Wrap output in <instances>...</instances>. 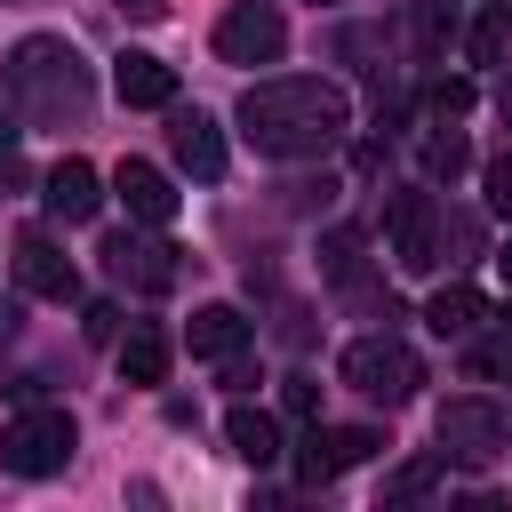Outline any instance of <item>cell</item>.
<instances>
[{
    "label": "cell",
    "instance_id": "6da1fadb",
    "mask_svg": "<svg viewBox=\"0 0 512 512\" xmlns=\"http://www.w3.org/2000/svg\"><path fill=\"white\" fill-rule=\"evenodd\" d=\"M352 128V96L336 80H256L240 96V136L264 160H320Z\"/></svg>",
    "mask_w": 512,
    "mask_h": 512
},
{
    "label": "cell",
    "instance_id": "7a4b0ae2",
    "mask_svg": "<svg viewBox=\"0 0 512 512\" xmlns=\"http://www.w3.org/2000/svg\"><path fill=\"white\" fill-rule=\"evenodd\" d=\"M0 80H8V104H16L24 120H40V128H80V120H88V96H96L80 48L56 40V32L16 40L8 64H0Z\"/></svg>",
    "mask_w": 512,
    "mask_h": 512
},
{
    "label": "cell",
    "instance_id": "3957f363",
    "mask_svg": "<svg viewBox=\"0 0 512 512\" xmlns=\"http://www.w3.org/2000/svg\"><path fill=\"white\" fill-rule=\"evenodd\" d=\"M72 440H80V432H72V416L32 400V408L0 432V464H8L16 480H56V472L72 464Z\"/></svg>",
    "mask_w": 512,
    "mask_h": 512
},
{
    "label": "cell",
    "instance_id": "277c9868",
    "mask_svg": "<svg viewBox=\"0 0 512 512\" xmlns=\"http://www.w3.org/2000/svg\"><path fill=\"white\" fill-rule=\"evenodd\" d=\"M336 376H344L360 400H384V408H400V400L424 384V368H416V352H408L400 336H360V344H344Z\"/></svg>",
    "mask_w": 512,
    "mask_h": 512
},
{
    "label": "cell",
    "instance_id": "5b68a950",
    "mask_svg": "<svg viewBox=\"0 0 512 512\" xmlns=\"http://www.w3.org/2000/svg\"><path fill=\"white\" fill-rule=\"evenodd\" d=\"M432 440H440V456H456V464H496L504 440H512V416H504L496 400H480V392H456V400H440Z\"/></svg>",
    "mask_w": 512,
    "mask_h": 512
},
{
    "label": "cell",
    "instance_id": "8992f818",
    "mask_svg": "<svg viewBox=\"0 0 512 512\" xmlns=\"http://www.w3.org/2000/svg\"><path fill=\"white\" fill-rule=\"evenodd\" d=\"M280 48H288V16L272 0H232L216 16V56L224 64H280Z\"/></svg>",
    "mask_w": 512,
    "mask_h": 512
},
{
    "label": "cell",
    "instance_id": "52a82bcc",
    "mask_svg": "<svg viewBox=\"0 0 512 512\" xmlns=\"http://www.w3.org/2000/svg\"><path fill=\"white\" fill-rule=\"evenodd\" d=\"M384 240H392V264H400V272H432V264H440V200H432L424 184L392 192Z\"/></svg>",
    "mask_w": 512,
    "mask_h": 512
},
{
    "label": "cell",
    "instance_id": "ba28073f",
    "mask_svg": "<svg viewBox=\"0 0 512 512\" xmlns=\"http://www.w3.org/2000/svg\"><path fill=\"white\" fill-rule=\"evenodd\" d=\"M376 448H384V432H368V424H312L304 448H296V480H304V488H328L336 472L368 464Z\"/></svg>",
    "mask_w": 512,
    "mask_h": 512
},
{
    "label": "cell",
    "instance_id": "9c48e42d",
    "mask_svg": "<svg viewBox=\"0 0 512 512\" xmlns=\"http://www.w3.org/2000/svg\"><path fill=\"white\" fill-rule=\"evenodd\" d=\"M104 264H112V280L136 288V296H168L176 272H184L168 240H136V232H112V240H104Z\"/></svg>",
    "mask_w": 512,
    "mask_h": 512
},
{
    "label": "cell",
    "instance_id": "30bf717a",
    "mask_svg": "<svg viewBox=\"0 0 512 512\" xmlns=\"http://www.w3.org/2000/svg\"><path fill=\"white\" fill-rule=\"evenodd\" d=\"M8 264H16V288H24V296H48V304H64V296L80 288V272H72V256H64V248H56L48 232H24Z\"/></svg>",
    "mask_w": 512,
    "mask_h": 512
},
{
    "label": "cell",
    "instance_id": "8fae6325",
    "mask_svg": "<svg viewBox=\"0 0 512 512\" xmlns=\"http://www.w3.org/2000/svg\"><path fill=\"white\" fill-rule=\"evenodd\" d=\"M168 152H176V168H184V176H200V184H216V176H224V128H216L200 104L168 120Z\"/></svg>",
    "mask_w": 512,
    "mask_h": 512
},
{
    "label": "cell",
    "instance_id": "7c38bea8",
    "mask_svg": "<svg viewBox=\"0 0 512 512\" xmlns=\"http://www.w3.org/2000/svg\"><path fill=\"white\" fill-rule=\"evenodd\" d=\"M40 200H48V216H56V224H88V216L104 208V184H96V168H88V160H56V168H48V184H40Z\"/></svg>",
    "mask_w": 512,
    "mask_h": 512
},
{
    "label": "cell",
    "instance_id": "4fadbf2b",
    "mask_svg": "<svg viewBox=\"0 0 512 512\" xmlns=\"http://www.w3.org/2000/svg\"><path fill=\"white\" fill-rule=\"evenodd\" d=\"M112 192H120V208H128L136 224H168V216H176V184H168L152 160H120Z\"/></svg>",
    "mask_w": 512,
    "mask_h": 512
},
{
    "label": "cell",
    "instance_id": "5bb4252c",
    "mask_svg": "<svg viewBox=\"0 0 512 512\" xmlns=\"http://www.w3.org/2000/svg\"><path fill=\"white\" fill-rule=\"evenodd\" d=\"M112 88H120V104H136V112L176 104V72H168L160 56H144V48H128V56L112 64Z\"/></svg>",
    "mask_w": 512,
    "mask_h": 512
},
{
    "label": "cell",
    "instance_id": "9a60e30c",
    "mask_svg": "<svg viewBox=\"0 0 512 512\" xmlns=\"http://www.w3.org/2000/svg\"><path fill=\"white\" fill-rule=\"evenodd\" d=\"M480 320H496V312H488V296H480V288H464V280H448V288L424 304V328H432V336H456V344H464Z\"/></svg>",
    "mask_w": 512,
    "mask_h": 512
},
{
    "label": "cell",
    "instance_id": "2e32d148",
    "mask_svg": "<svg viewBox=\"0 0 512 512\" xmlns=\"http://www.w3.org/2000/svg\"><path fill=\"white\" fill-rule=\"evenodd\" d=\"M184 336H192V352H200V360H232V352L248 344V320H240V304H200Z\"/></svg>",
    "mask_w": 512,
    "mask_h": 512
},
{
    "label": "cell",
    "instance_id": "e0dca14e",
    "mask_svg": "<svg viewBox=\"0 0 512 512\" xmlns=\"http://www.w3.org/2000/svg\"><path fill=\"white\" fill-rule=\"evenodd\" d=\"M224 440H232V456H240V464H272V456H280V424H272L264 408H248V400L224 416Z\"/></svg>",
    "mask_w": 512,
    "mask_h": 512
},
{
    "label": "cell",
    "instance_id": "ac0fdd59",
    "mask_svg": "<svg viewBox=\"0 0 512 512\" xmlns=\"http://www.w3.org/2000/svg\"><path fill=\"white\" fill-rule=\"evenodd\" d=\"M120 384H168V336L160 328L120 336Z\"/></svg>",
    "mask_w": 512,
    "mask_h": 512
},
{
    "label": "cell",
    "instance_id": "d6986e66",
    "mask_svg": "<svg viewBox=\"0 0 512 512\" xmlns=\"http://www.w3.org/2000/svg\"><path fill=\"white\" fill-rule=\"evenodd\" d=\"M464 56H472V64H504V56H512V0H488V8H480V24L464 32Z\"/></svg>",
    "mask_w": 512,
    "mask_h": 512
},
{
    "label": "cell",
    "instance_id": "ffe728a7",
    "mask_svg": "<svg viewBox=\"0 0 512 512\" xmlns=\"http://www.w3.org/2000/svg\"><path fill=\"white\" fill-rule=\"evenodd\" d=\"M464 168H472V144H464L456 128H440V136H424V176H432V184H456Z\"/></svg>",
    "mask_w": 512,
    "mask_h": 512
},
{
    "label": "cell",
    "instance_id": "44dd1931",
    "mask_svg": "<svg viewBox=\"0 0 512 512\" xmlns=\"http://www.w3.org/2000/svg\"><path fill=\"white\" fill-rule=\"evenodd\" d=\"M440 464H448V456H440ZM440 464H432V456H424V464H400L384 496H392V504H416V496H432V488H440Z\"/></svg>",
    "mask_w": 512,
    "mask_h": 512
},
{
    "label": "cell",
    "instance_id": "7402d4cb",
    "mask_svg": "<svg viewBox=\"0 0 512 512\" xmlns=\"http://www.w3.org/2000/svg\"><path fill=\"white\" fill-rule=\"evenodd\" d=\"M440 40H448V8H440V0H416V48L440 56Z\"/></svg>",
    "mask_w": 512,
    "mask_h": 512
},
{
    "label": "cell",
    "instance_id": "603a6c76",
    "mask_svg": "<svg viewBox=\"0 0 512 512\" xmlns=\"http://www.w3.org/2000/svg\"><path fill=\"white\" fill-rule=\"evenodd\" d=\"M480 184H488V208H496V216H512V152H496V160L480 168Z\"/></svg>",
    "mask_w": 512,
    "mask_h": 512
},
{
    "label": "cell",
    "instance_id": "cb8c5ba5",
    "mask_svg": "<svg viewBox=\"0 0 512 512\" xmlns=\"http://www.w3.org/2000/svg\"><path fill=\"white\" fill-rule=\"evenodd\" d=\"M432 112L440 120H464L472 112V80H432Z\"/></svg>",
    "mask_w": 512,
    "mask_h": 512
},
{
    "label": "cell",
    "instance_id": "d4e9b609",
    "mask_svg": "<svg viewBox=\"0 0 512 512\" xmlns=\"http://www.w3.org/2000/svg\"><path fill=\"white\" fill-rule=\"evenodd\" d=\"M328 280H344V288L360 280V240H352V232H336V240H328Z\"/></svg>",
    "mask_w": 512,
    "mask_h": 512
},
{
    "label": "cell",
    "instance_id": "484cf974",
    "mask_svg": "<svg viewBox=\"0 0 512 512\" xmlns=\"http://www.w3.org/2000/svg\"><path fill=\"white\" fill-rule=\"evenodd\" d=\"M80 328H88V344H112V336H120V304H88Z\"/></svg>",
    "mask_w": 512,
    "mask_h": 512
},
{
    "label": "cell",
    "instance_id": "4316f807",
    "mask_svg": "<svg viewBox=\"0 0 512 512\" xmlns=\"http://www.w3.org/2000/svg\"><path fill=\"white\" fill-rule=\"evenodd\" d=\"M280 408H288V416H312V408H320V384H312V376H288V384H280Z\"/></svg>",
    "mask_w": 512,
    "mask_h": 512
},
{
    "label": "cell",
    "instance_id": "83f0119b",
    "mask_svg": "<svg viewBox=\"0 0 512 512\" xmlns=\"http://www.w3.org/2000/svg\"><path fill=\"white\" fill-rule=\"evenodd\" d=\"M16 336H24V304H16V296H0V344H16Z\"/></svg>",
    "mask_w": 512,
    "mask_h": 512
},
{
    "label": "cell",
    "instance_id": "f1b7e54d",
    "mask_svg": "<svg viewBox=\"0 0 512 512\" xmlns=\"http://www.w3.org/2000/svg\"><path fill=\"white\" fill-rule=\"evenodd\" d=\"M112 8H120V16H136V24H160V16H168V0H112Z\"/></svg>",
    "mask_w": 512,
    "mask_h": 512
},
{
    "label": "cell",
    "instance_id": "f546056e",
    "mask_svg": "<svg viewBox=\"0 0 512 512\" xmlns=\"http://www.w3.org/2000/svg\"><path fill=\"white\" fill-rule=\"evenodd\" d=\"M16 136H24V128H16V104H0V168H8V152H16Z\"/></svg>",
    "mask_w": 512,
    "mask_h": 512
},
{
    "label": "cell",
    "instance_id": "4dcf8cb0",
    "mask_svg": "<svg viewBox=\"0 0 512 512\" xmlns=\"http://www.w3.org/2000/svg\"><path fill=\"white\" fill-rule=\"evenodd\" d=\"M496 112H504V128H512V72H504V88H496Z\"/></svg>",
    "mask_w": 512,
    "mask_h": 512
},
{
    "label": "cell",
    "instance_id": "1f68e13d",
    "mask_svg": "<svg viewBox=\"0 0 512 512\" xmlns=\"http://www.w3.org/2000/svg\"><path fill=\"white\" fill-rule=\"evenodd\" d=\"M496 272H504V288H512V240H504V248H496Z\"/></svg>",
    "mask_w": 512,
    "mask_h": 512
},
{
    "label": "cell",
    "instance_id": "d6a6232c",
    "mask_svg": "<svg viewBox=\"0 0 512 512\" xmlns=\"http://www.w3.org/2000/svg\"><path fill=\"white\" fill-rule=\"evenodd\" d=\"M496 320H504V336H512V304H504V312H496Z\"/></svg>",
    "mask_w": 512,
    "mask_h": 512
}]
</instances>
